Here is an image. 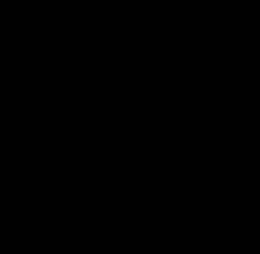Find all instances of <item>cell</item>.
Listing matches in <instances>:
<instances>
[]
</instances>
